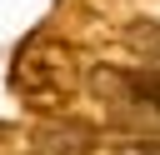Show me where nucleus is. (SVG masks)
Instances as JSON below:
<instances>
[{
    "instance_id": "obj_1",
    "label": "nucleus",
    "mask_w": 160,
    "mask_h": 155,
    "mask_svg": "<svg viewBox=\"0 0 160 155\" xmlns=\"http://www.w3.org/2000/svg\"><path fill=\"white\" fill-rule=\"evenodd\" d=\"M15 95L30 110H60L75 95V55L50 35L30 40L15 60Z\"/></svg>"
},
{
    "instance_id": "obj_2",
    "label": "nucleus",
    "mask_w": 160,
    "mask_h": 155,
    "mask_svg": "<svg viewBox=\"0 0 160 155\" xmlns=\"http://www.w3.org/2000/svg\"><path fill=\"white\" fill-rule=\"evenodd\" d=\"M90 90L105 105L125 110V115L160 120V70H140V75H130V70H95L90 75Z\"/></svg>"
},
{
    "instance_id": "obj_3",
    "label": "nucleus",
    "mask_w": 160,
    "mask_h": 155,
    "mask_svg": "<svg viewBox=\"0 0 160 155\" xmlns=\"http://www.w3.org/2000/svg\"><path fill=\"white\" fill-rule=\"evenodd\" d=\"M90 145H95V135L75 115H55L35 130V155H90Z\"/></svg>"
},
{
    "instance_id": "obj_4",
    "label": "nucleus",
    "mask_w": 160,
    "mask_h": 155,
    "mask_svg": "<svg viewBox=\"0 0 160 155\" xmlns=\"http://www.w3.org/2000/svg\"><path fill=\"white\" fill-rule=\"evenodd\" d=\"M130 45H135L150 65H160V30H155V25H130Z\"/></svg>"
},
{
    "instance_id": "obj_5",
    "label": "nucleus",
    "mask_w": 160,
    "mask_h": 155,
    "mask_svg": "<svg viewBox=\"0 0 160 155\" xmlns=\"http://www.w3.org/2000/svg\"><path fill=\"white\" fill-rule=\"evenodd\" d=\"M115 155H160V140H135V145H120Z\"/></svg>"
}]
</instances>
